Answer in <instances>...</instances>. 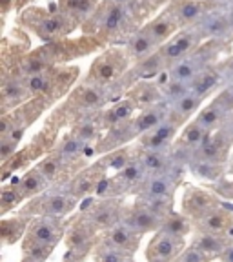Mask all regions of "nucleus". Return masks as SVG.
I'll return each instance as SVG.
<instances>
[{
	"label": "nucleus",
	"mask_w": 233,
	"mask_h": 262,
	"mask_svg": "<svg viewBox=\"0 0 233 262\" xmlns=\"http://www.w3.org/2000/svg\"><path fill=\"white\" fill-rule=\"evenodd\" d=\"M139 106L131 97H122L120 100L113 102L111 106H108L104 111H100V122H102L104 131L110 129L113 126H119L128 120L135 119V115L139 113Z\"/></svg>",
	"instance_id": "nucleus-24"
},
{
	"label": "nucleus",
	"mask_w": 233,
	"mask_h": 262,
	"mask_svg": "<svg viewBox=\"0 0 233 262\" xmlns=\"http://www.w3.org/2000/svg\"><path fill=\"white\" fill-rule=\"evenodd\" d=\"M111 104H113V97H111L110 88L98 86L95 82L84 78L78 86L73 88V91L68 95L66 102L60 107L68 115V119H71L73 122L77 117H82V115L100 113Z\"/></svg>",
	"instance_id": "nucleus-4"
},
{
	"label": "nucleus",
	"mask_w": 233,
	"mask_h": 262,
	"mask_svg": "<svg viewBox=\"0 0 233 262\" xmlns=\"http://www.w3.org/2000/svg\"><path fill=\"white\" fill-rule=\"evenodd\" d=\"M124 48H126L128 55H130L133 64L139 60H144V58H147V57H152V55H155L160 49L159 46H157V42L152 38V35L144 28L137 29V31L126 40Z\"/></svg>",
	"instance_id": "nucleus-28"
},
{
	"label": "nucleus",
	"mask_w": 233,
	"mask_h": 262,
	"mask_svg": "<svg viewBox=\"0 0 233 262\" xmlns=\"http://www.w3.org/2000/svg\"><path fill=\"white\" fill-rule=\"evenodd\" d=\"M137 153H139L137 151V147L124 146V147H119V149H113V151L102 155L100 160L104 162L108 171L117 173V171H120V169L126 168V166H130V164L137 159Z\"/></svg>",
	"instance_id": "nucleus-36"
},
{
	"label": "nucleus",
	"mask_w": 233,
	"mask_h": 262,
	"mask_svg": "<svg viewBox=\"0 0 233 262\" xmlns=\"http://www.w3.org/2000/svg\"><path fill=\"white\" fill-rule=\"evenodd\" d=\"M221 86H226V80L221 70V62H219V64H213V66H209V68H206V70L192 82L189 90L199 95L201 98L208 100L209 97H215V95L221 91L219 90Z\"/></svg>",
	"instance_id": "nucleus-26"
},
{
	"label": "nucleus",
	"mask_w": 233,
	"mask_h": 262,
	"mask_svg": "<svg viewBox=\"0 0 233 262\" xmlns=\"http://www.w3.org/2000/svg\"><path fill=\"white\" fill-rule=\"evenodd\" d=\"M70 219H53V217H35L29 221L28 233L24 238L33 242H40L46 246H57L64 241L66 229Z\"/></svg>",
	"instance_id": "nucleus-14"
},
{
	"label": "nucleus",
	"mask_w": 233,
	"mask_h": 262,
	"mask_svg": "<svg viewBox=\"0 0 233 262\" xmlns=\"http://www.w3.org/2000/svg\"><path fill=\"white\" fill-rule=\"evenodd\" d=\"M202 106H204V98H201L199 95L189 90L188 93L182 95L179 100L170 104V107H172V119H175L177 122L186 126L189 120L195 119L197 113L202 110Z\"/></svg>",
	"instance_id": "nucleus-31"
},
{
	"label": "nucleus",
	"mask_w": 233,
	"mask_h": 262,
	"mask_svg": "<svg viewBox=\"0 0 233 262\" xmlns=\"http://www.w3.org/2000/svg\"><path fill=\"white\" fill-rule=\"evenodd\" d=\"M100 231L88 221L84 213L78 211L73 219L68 222V229L64 235V244L68 248L64 258L71 262H84L90 253H93L95 248L100 242Z\"/></svg>",
	"instance_id": "nucleus-6"
},
{
	"label": "nucleus",
	"mask_w": 233,
	"mask_h": 262,
	"mask_svg": "<svg viewBox=\"0 0 233 262\" xmlns=\"http://www.w3.org/2000/svg\"><path fill=\"white\" fill-rule=\"evenodd\" d=\"M124 209H126V202L124 196H90L86 201H82L78 211L84 213L88 221L95 226V228L104 233L106 229L113 228L115 224H119L122 221Z\"/></svg>",
	"instance_id": "nucleus-8"
},
{
	"label": "nucleus",
	"mask_w": 233,
	"mask_h": 262,
	"mask_svg": "<svg viewBox=\"0 0 233 262\" xmlns=\"http://www.w3.org/2000/svg\"><path fill=\"white\" fill-rule=\"evenodd\" d=\"M108 175H110V171L106 169L102 160L98 159L97 162L90 164V166H86L84 169H80V171L66 184V188H62V189L71 193L75 199H78V201L82 202V201H86V199H90V196L97 195L98 186H100V182H102Z\"/></svg>",
	"instance_id": "nucleus-11"
},
{
	"label": "nucleus",
	"mask_w": 233,
	"mask_h": 262,
	"mask_svg": "<svg viewBox=\"0 0 233 262\" xmlns=\"http://www.w3.org/2000/svg\"><path fill=\"white\" fill-rule=\"evenodd\" d=\"M142 28L131 4H115L102 0L90 20L82 26V35L97 37L100 42H115L119 38H128Z\"/></svg>",
	"instance_id": "nucleus-1"
},
{
	"label": "nucleus",
	"mask_w": 233,
	"mask_h": 262,
	"mask_svg": "<svg viewBox=\"0 0 233 262\" xmlns=\"http://www.w3.org/2000/svg\"><path fill=\"white\" fill-rule=\"evenodd\" d=\"M231 241H233V237H229V235L208 233V231H199V229H195L189 244L199 248L202 253H206L209 258L215 260V258H221V255L224 253V250L228 248V244Z\"/></svg>",
	"instance_id": "nucleus-27"
},
{
	"label": "nucleus",
	"mask_w": 233,
	"mask_h": 262,
	"mask_svg": "<svg viewBox=\"0 0 233 262\" xmlns=\"http://www.w3.org/2000/svg\"><path fill=\"white\" fill-rule=\"evenodd\" d=\"M233 117V95L228 88H222L215 97L209 98V102L202 106L193 120L206 127L208 131H215L224 126Z\"/></svg>",
	"instance_id": "nucleus-10"
},
{
	"label": "nucleus",
	"mask_w": 233,
	"mask_h": 262,
	"mask_svg": "<svg viewBox=\"0 0 233 262\" xmlns=\"http://www.w3.org/2000/svg\"><path fill=\"white\" fill-rule=\"evenodd\" d=\"M139 201L144 206H147L162 221L175 211V196H166V199H139Z\"/></svg>",
	"instance_id": "nucleus-40"
},
{
	"label": "nucleus",
	"mask_w": 233,
	"mask_h": 262,
	"mask_svg": "<svg viewBox=\"0 0 233 262\" xmlns=\"http://www.w3.org/2000/svg\"><path fill=\"white\" fill-rule=\"evenodd\" d=\"M202 42H206V38L201 29L186 28V29H180L175 37H173L168 44H164L159 51L164 60H166V64H168V68H172L173 64L180 62L182 58L189 57L195 49H199V46H201Z\"/></svg>",
	"instance_id": "nucleus-12"
},
{
	"label": "nucleus",
	"mask_w": 233,
	"mask_h": 262,
	"mask_svg": "<svg viewBox=\"0 0 233 262\" xmlns=\"http://www.w3.org/2000/svg\"><path fill=\"white\" fill-rule=\"evenodd\" d=\"M110 2H115V4H131V2H133V0H110Z\"/></svg>",
	"instance_id": "nucleus-44"
},
{
	"label": "nucleus",
	"mask_w": 233,
	"mask_h": 262,
	"mask_svg": "<svg viewBox=\"0 0 233 262\" xmlns=\"http://www.w3.org/2000/svg\"><path fill=\"white\" fill-rule=\"evenodd\" d=\"M100 2L102 0H58L57 8L82 28L93 16Z\"/></svg>",
	"instance_id": "nucleus-32"
},
{
	"label": "nucleus",
	"mask_w": 233,
	"mask_h": 262,
	"mask_svg": "<svg viewBox=\"0 0 233 262\" xmlns=\"http://www.w3.org/2000/svg\"><path fill=\"white\" fill-rule=\"evenodd\" d=\"M142 28L152 35V38L157 42L159 48H162L164 44H168L177 33L180 31L179 22H177V18L173 16V13L170 11L168 6L160 13H157L153 18H150Z\"/></svg>",
	"instance_id": "nucleus-23"
},
{
	"label": "nucleus",
	"mask_w": 233,
	"mask_h": 262,
	"mask_svg": "<svg viewBox=\"0 0 233 262\" xmlns=\"http://www.w3.org/2000/svg\"><path fill=\"white\" fill-rule=\"evenodd\" d=\"M182 2H188V0H168V6H175V4H182Z\"/></svg>",
	"instance_id": "nucleus-45"
},
{
	"label": "nucleus",
	"mask_w": 233,
	"mask_h": 262,
	"mask_svg": "<svg viewBox=\"0 0 233 262\" xmlns=\"http://www.w3.org/2000/svg\"><path fill=\"white\" fill-rule=\"evenodd\" d=\"M126 95L135 100L139 110H146V107H152V106H157V104L164 102L159 80L137 82L135 86H131V90L128 91Z\"/></svg>",
	"instance_id": "nucleus-30"
},
{
	"label": "nucleus",
	"mask_w": 233,
	"mask_h": 262,
	"mask_svg": "<svg viewBox=\"0 0 233 262\" xmlns=\"http://www.w3.org/2000/svg\"><path fill=\"white\" fill-rule=\"evenodd\" d=\"M219 262H233V241L228 244V248L224 250V253L221 255Z\"/></svg>",
	"instance_id": "nucleus-42"
},
{
	"label": "nucleus",
	"mask_w": 233,
	"mask_h": 262,
	"mask_svg": "<svg viewBox=\"0 0 233 262\" xmlns=\"http://www.w3.org/2000/svg\"><path fill=\"white\" fill-rule=\"evenodd\" d=\"M229 164H215V162H202V160H192L188 164V171L197 180L208 182V184H217L228 175Z\"/></svg>",
	"instance_id": "nucleus-34"
},
{
	"label": "nucleus",
	"mask_w": 233,
	"mask_h": 262,
	"mask_svg": "<svg viewBox=\"0 0 233 262\" xmlns=\"http://www.w3.org/2000/svg\"><path fill=\"white\" fill-rule=\"evenodd\" d=\"M62 262H71V260H66V258H62Z\"/></svg>",
	"instance_id": "nucleus-47"
},
{
	"label": "nucleus",
	"mask_w": 233,
	"mask_h": 262,
	"mask_svg": "<svg viewBox=\"0 0 233 262\" xmlns=\"http://www.w3.org/2000/svg\"><path fill=\"white\" fill-rule=\"evenodd\" d=\"M78 78V68L73 66H55L42 73L24 77L31 97H42L53 104L73 91V84Z\"/></svg>",
	"instance_id": "nucleus-3"
},
{
	"label": "nucleus",
	"mask_w": 233,
	"mask_h": 262,
	"mask_svg": "<svg viewBox=\"0 0 233 262\" xmlns=\"http://www.w3.org/2000/svg\"><path fill=\"white\" fill-rule=\"evenodd\" d=\"M18 26L22 29L35 33L44 44L68 38L71 33L80 26L70 16L64 15L60 9L55 8H40V6H28L18 15Z\"/></svg>",
	"instance_id": "nucleus-2"
},
{
	"label": "nucleus",
	"mask_w": 233,
	"mask_h": 262,
	"mask_svg": "<svg viewBox=\"0 0 233 262\" xmlns=\"http://www.w3.org/2000/svg\"><path fill=\"white\" fill-rule=\"evenodd\" d=\"M159 231H166V233L177 235V237L188 238V235H193V231H195V226L182 211H173L172 215H168L162 221Z\"/></svg>",
	"instance_id": "nucleus-37"
},
{
	"label": "nucleus",
	"mask_w": 233,
	"mask_h": 262,
	"mask_svg": "<svg viewBox=\"0 0 233 262\" xmlns=\"http://www.w3.org/2000/svg\"><path fill=\"white\" fill-rule=\"evenodd\" d=\"M131 66H133V62H131L126 48L124 46L122 48L111 46V48L104 49L102 53L91 62L86 78L98 84V86L113 88L115 84H119L126 77Z\"/></svg>",
	"instance_id": "nucleus-5"
},
{
	"label": "nucleus",
	"mask_w": 233,
	"mask_h": 262,
	"mask_svg": "<svg viewBox=\"0 0 233 262\" xmlns=\"http://www.w3.org/2000/svg\"><path fill=\"white\" fill-rule=\"evenodd\" d=\"M170 115H172V107H170L168 102H160V104H157V106L140 110L139 113L135 115V119L131 120L137 139L142 137L144 133H147V131L155 129L164 120H168Z\"/></svg>",
	"instance_id": "nucleus-25"
},
{
	"label": "nucleus",
	"mask_w": 233,
	"mask_h": 262,
	"mask_svg": "<svg viewBox=\"0 0 233 262\" xmlns=\"http://www.w3.org/2000/svg\"><path fill=\"white\" fill-rule=\"evenodd\" d=\"M53 246H46L40 242H33L24 238L22 241V260H29V262H46L51 253H53Z\"/></svg>",
	"instance_id": "nucleus-38"
},
{
	"label": "nucleus",
	"mask_w": 233,
	"mask_h": 262,
	"mask_svg": "<svg viewBox=\"0 0 233 262\" xmlns=\"http://www.w3.org/2000/svg\"><path fill=\"white\" fill-rule=\"evenodd\" d=\"M0 98H2V115L15 107L28 102L31 97L28 86H26L24 77L20 75H2V84H0Z\"/></svg>",
	"instance_id": "nucleus-20"
},
{
	"label": "nucleus",
	"mask_w": 233,
	"mask_h": 262,
	"mask_svg": "<svg viewBox=\"0 0 233 262\" xmlns=\"http://www.w3.org/2000/svg\"><path fill=\"white\" fill-rule=\"evenodd\" d=\"M31 219L24 217L20 213H15L13 217H2L0 221V238L2 244L11 246L18 241H24L26 233H28V226Z\"/></svg>",
	"instance_id": "nucleus-33"
},
{
	"label": "nucleus",
	"mask_w": 233,
	"mask_h": 262,
	"mask_svg": "<svg viewBox=\"0 0 233 262\" xmlns=\"http://www.w3.org/2000/svg\"><path fill=\"white\" fill-rule=\"evenodd\" d=\"M222 196L215 189L201 188V186H188L182 193V201H180V211L195 224L199 219H202L206 213L211 209L219 208L224 204Z\"/></svg>",
	"instance_id": "nucleus-9"
},
{
	"label": "nucleus",
	"mask_w": 233,
	"mask_h": 262,
	"mask_svg": "<svg viewBox=\"0 0 233 262\" xmlns=\"http://www.w3.org/2000/svg\"><path fill=\"white\" fill-rule=\"evenodd\" d=\"M193 226L199 231H208V233H219V235H229V237H233V206L224 202L219 208L206 213L204 217L199 219Z\"/></svg>",
	"instance_id": "nucleus-22"
},
{
	"label": "nucleus",
	"mask_w": 233,
	"mask_h": 262,
	"mask_svg": "<svg viewBox=\"0 0 233 262\" xmlns=\"http://www.w3.org/2000/svg\"><path fill=\"white\" fill-rule=\"evenodd\" d=\"M221 0H188L182 4L168 6L170 11L179 22L180 29L186 28H197L204 20L206 16L217 8H221Z\"/></svg>",
	"instance_id": "nucleus-15"
},
{
	"label": "nucleus",
	"mask_w": 233,
	"mask_h": 262,
	"mask_svg": "<svg viewBox=\"0 0 233 262\" xmlns=\"http://www.w3.org/2000/svg\"><path fill=\"white\" fill-rule=\"evenodd\" d=\"M228 20H229V26H231V33H233V0L228 4Z\"/></svg>",
	"instance_id": "nucleus-43"
},
{
	"label": "nucleus",
	"mask_w": 233,
	"mask_h": 262,
	"mask_svg": "<svg viewBox=\"0 0 233 262\" xmlns=\"http://www.w3.org/2000/svg\"><path fill=\"white\" fill-rule=\"evenodd\" d=\"M26 202L28 201L24 199V195H22L18 186L13 180H9V182H6L2 186V191H0V215L2 217H8L9 213L18 211Z\"/></svg>",
	"instance_id": "nucleus-35"
},
{
	"label": "nucleus",
	"mask_w": 233,
	"mask_h": 262,
	"mask_svg": "<svg viewBox=\"0 0 233 262\" xmlns=\"http://www.w3.org/2000/svg\"><path fill=\"white\" fill-rule=\"evenodd\" d=\"M140 242H142V235L137 233L135 229H131L122 221L119 224H115L113 228L106 229L100 235V244L110 246V248H115V250L124 251V253H130V255L137 253Z\"/></svg>",
	"instance_id": "nucleus-19"
},
{
	"label": "nucleus",
	"mask_w": 233,
	"mask_h": 262,
	"mask_svg": "<svg viewBox=\"0 0 233 262\" xmlns=\"http://www.w3.org/2000/svg\"><path fill=\"white\" fill-rule=\"evenodd\" d=\"M80 201L75 199L66 189H49L42 195L28 201L16 213L28 219L35 217H53V219H70L78 208Z\"/></svg>",
	"instance_id": "nucleus-7"
},
{
	"label": "nucleus",
	"mask_w": 233,
	"mask_h": 262,
	"mask_svg": "<svg viewBox=\"0 0 233 262\" xmlns=\"http://www.w3.org/2000/svg\"><path fill=\"white\" fill-rule=\"evenodd\" d=\"M184 171L162 173V175H147L144 184L137 191V199H166V196H175L179 189L180 180Z\"/></svg>",
	"instance_id": "nucleus-17"
},
{
	"label": "nucleus",
	"mask_w": 233,
	"mask_h": 262,
	"mask_svg": "<svg viewBox=\"0 0 233 262\" xmlns=\"http://www.w3.org/2000/svg\"><path fill=\"white\" fill-rule=\"evenodd\" d=\"M11 180L18 186V189H20V193L24 195L26 201H31V199H35V196L42 195V193L51 189L49 182L44 179V175L38 171V168L35 166V164H33L29 169H26L24 175L16 177V179H11Z\"/></svg>",
	"instance_id": "nucleus-29"
},
{
	"label": "nucleus",
	"mask_w": 233,
	"mask_h": 262,
	"mask_svg": "<svg viewBox=\"0 0 233 262\" xmlns=\"http://www.w3.org/2000/svg\"><path fill=\"white\" fill-rule=\"evenodd\" d=\"M91 255H93V262H133V255L115 250L110 246H104L100 242Z\"/></svg>",
	"instance_id": "nucleus-39"
},
{
	"label": "nucleus",
	"mask_w": 233,
	"mask_h": 262,
	"mask_svg": "<svg viewBox=\"0 0 233 262\" xmlns=\"http://www.w3.org/2000/svg\"><path fill=\"white\" fill-rule=\"evenodd\" d=\"M224 88H228V90H229V91H231V95H233V82H229L228 86H224Z\"/></svg>",
	"instance_id": "nucleus-46"
},
{
	"label": "nucleus",
	"mask_w": 233,
	"mask_h": 262,
	"mask_svg": "<svg viewBox=\"0 0 233 262\" xmlns=\"http://www.w3.org/2000/svg\"><path fill=\"white\" fill-rule=\"evenodd\" d=\"M177 262H215V260H213V258H209L206 253H202L199 248L188 244V246H186V250L180 253L179 258H177Z\"/></svg>",
	"instance_id": "nucleus-41"
},
{
	"label": "nucleus",
	"mask_w": 233,
	"mask_h": 262,
	"mask_svg": "<svg viewBox=\"0 0 233 262\" xmlns=\"http://www.w3.org/2000/svg\"><path fill=\"white\" fill-rule=\"evenodd\" d=\"M186 246L188 238L177 237L166 231H157L147 242L144 258L146 262H177L180 253L186 250Z\"/></svg>",
	"instance_id": "nucleus-13"
},
{
	"label": "nucleus",
	"mask_w": 233,
	"mask_h": 262,
	"mask_svg": "<svg viewBox=\"0 0 233 262\" xmlns=\"http://www.w3.org/2000/svg\"><path fill=\"white\" fill-rule=\"evenodd\" d=\"M182 124L177 122L175 119H172L170 115L168 120H164L160 126H157L155 129L147 131L142 137L137 139V146L144 151H160V149H172V146L175 144L177 137H179Z\"/></svg>",
	"instance_id": "nucleus-16"
},
{
	"label": "nucleus",
	"mask_w": 233,
	"mask_h": 262,
	"mask_svg": "<svg viewBox=\"0 0 233 262\" xmlns=\"http://www.w3.org/2000/svg\"><path fill=\"white\" fill-rule=\"evenodd\" d=\"M122 222H126L131 229H135L137 233L144 237L146 233H157L162 224V219H159L147 206H144L139 199H135L133 204H126Z\"/></svg>",
	"instance_id": "nucleus-18"
},
{
	"label": "nucleus",
	"mask_w": 233,
	"mask_h": 262,
	"mask_svg": "<svg viewBox=\"0 0 233 262\" xmlns=\"http://www.w3.org/2000/svg\"><path fill=\"white\" fill-rule=\"evenodd\" d=\"M228 4L221 6L215 11H211L208 16L197 28L201 29L206 40H219L224 44H231L233 42V33L231 26L228 20Z\"/></svg>",
	"instance_id": "nucleus-21"
}]
</instances>
